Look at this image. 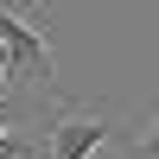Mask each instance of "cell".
I'll return each instance as SVG.
<instances>
[{
	"label": "cell",
	"instance_id": "1",
	"mask_svg": "<svg viewBox=\"0 0 159 159\" xmlns=\"http://www.w3.org/2000/svg\"><path fill=\"white\" fill-rule=\"evenodd\" d=\"M0 45H7V76H13V83L57 89V64H51V45H45V13L0 7Z\"/></svg>",
	"mask_w": 159,
	"mask_h": 159
},
{
	"label": "cell",
	"instance_id": "2",
	"mask_svg": "<svg viewBox=\"0 0 159 159\" xmlns=\"http://www.w3.org/2000/svg\"><path fill=\"white\" fill-rule=\"evenodd\" d=\"M115 140V108L108 102H70L57 121L45 127V159H96Z\"/></svg>",
	"mask_w": 159,
	"mask_h": 159
},
{
	"label": "cell",
	"instance_id": "3",
	"mask_svg": "<svg viewBox=\"0 0 159 159\" xmlns=\"http://www.w3.org/2000/svg\"><path fill=\"white\" fill-rule=\"evenodd\" d=\"M127 159H159V108L140 121V134H127Z\"/></svg>",
	"mask_w": 159,
	"mask_h": 159
},
{
	"label": "cell",
	"instance_id": "4",
	"mask_svg": "<svg viewBox=\"0 0 159 159\" xmlns=\"http://www.w3.org/2000/svg\"><path fill=\"white\" fill-rule=\"evenodd\" d=\"M0 76H7V45H0Z\"/></svg>",
	"mask_w": 159,
	"mask_h": 159
},
{
	"label": "cell",
	"instance_id": "5",
	"mask_svg": "<svg viewBox=\"0 0 159 159\" xmlns=\"http://www.w3.org/2000/svg\"><path fill=\"white\" fill-rule=\"evenodd\" d=\"M0 134H13V121H7V115H0Z\"/></svg>",
	"mask_w": 159,
	"mask_h": 159
}]
</instances>
